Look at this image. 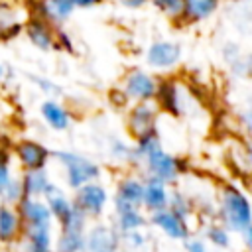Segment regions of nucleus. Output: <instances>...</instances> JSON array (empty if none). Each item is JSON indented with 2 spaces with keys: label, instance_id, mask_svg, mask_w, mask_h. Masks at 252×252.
Returning a JSON list of instances; mask_svg holds the SVG:
<instances>
[{
  "label": "nucleus",
  "instance_id": "37",
  "mask_svg": "<svg viewBox=\"0 0 252 252\" xmlns=\"http://www.w3.org/2000/svg\"><path fill=\"white\" fill-rule=\"evenodd\" d=\"M102 2H104V0H73L75 10H91V8L100 6Z\"/></svg>",
  "mask_w": 252,
  "mask_h": 252
},
{
  "label": "nucleus",
  "instance_id": "3",
  "mask_svg": "<svg viewBox=\"0 0 252 252\" xmlns=\"http://www.w3.org/2000/svg\"><path fill=\"white\" fill-rule=\"evenodd\" d=\"M142 175L144 177H156L167 185H175L183 173L189 171V161L185 158L173 156L163 146L152 150L142 159Z\"/></svg>",
  "mask_w": 252,
  "mask_h": 252
},
{
  "label": "nucleus",
  "instance_id": "33",
  "mask_svg": "<svg viewBox=\"0 0 252 252\" xmlns=\"http://www.w3.org/2000/svg\"><path fill=\"white\" fill-rule=\"evenodd\" d=\"M150 4H152L158 12H161L163 16H167L169 20H177V22H179L183 0H150Z\"/></svg>",
  "mask_w": 252,
  "mask_h": 252
},
{
  "label": "nucleus",
  "instance_id": "22",
  "mask_svg": "<svg viewBox=\"0 0 252 252\" xmlns=\"http://www.w3.org/2000/svg\"><path fill=\"white\" fill-rule=\"evenodd\" d=\"M118 234L146 228L148 226V213L142 207H126L120 211H114V224H112Z\"/></svg>",
  "mask_w": 252,
  "mask_h": 252
},
{
  "label": "nucleus",
  "instance_id": "26",
  "mask_svg": "<svg viewBox=\"0 0 252 252\" xmlns=\"http://www.w3.org/2000/svg\"><path fill=\"white\" fill-rule=\"evenodd\" d=\"M203 240L209 242L211 246L215 248H220V250H228L230 244H232V232L228 228H224L217 219H209L203 226Z\"/></svg>",
  "mask_w": 252,
  "mask_h": 252
},
{
  "label": "nucleus",
  "instance_id": "41",
  "mask_svg": "<svg viewBox=\"0 0 252 252\" xmlns=\"http://www.w3.org/2000/svg\"><path fill=\"white\" fill-rule=\"evenodd\" d=\"M122 252H128V250H122Z\"/></svg>",
  "mask_w": 252,
  "mask_h": 252
},
{
  "label": "nucleus",
  "instance_id": "18",
  "mask_svg": "<svg viewBox=\"0 0 252 252\" xmlns=\"http://www.w3.org/2000/svg\"><path fill=\"white\" fill-rule=\"evenodd\" d=\"M220 2L222 0H183L179 22L185 26H197L201 22H207L219 12Z\"/></svg>",
  "mask_w": 252,
  "mask_h": 252
},
{
  "label": "nucleus",
  "instance_id": "29",
  "mask_svg": "<svg viewBox=\"0 0 252 252\" xmlns=\"http://www.w3.org/2000/svg\"><path fill=\"white\" fill-rule=\"evenodd\" d=\"M28 79L35 85V89L39 91V93H43L45 96H55V98H59L61 94H63V89L53 81V79H49V77H43V75H28Z\"/></svg>",
  "mask_w": 252,
  "mask_h": 252
},
{
  "label": "nucleus",
  "instance_id": "16",
  "mask_svg": "<svg viewBox=\"0 0 252 252\" xmlns=\"http://www.w3.org/2000/svg\"><path fill=\"white\" fill-rule=\"evenodd\" d=\"M75 14L73 0H37L35 16L51 24L53 28H63V24Z\"/></svg>",
  "mask_w": 252,
  "mask_h": 252
},
{
  "label": "nucleus",
  "instance_id": "35",
  "mask_svg": "<svg viewBox=\"0 0 252 252\" xmlns=\"http://www.w3.org/2000/svg\"><path fill=\"white\" fill-rule=\"evenodd\" d=\"M55 51L75 53V41H73V37L63 28H57L55 30Z\"/></svg>",
  "mask_w": 252,
  "mask_h": 252
},
{
  "label": "nucleus",
  "instance_id": "24",
  "mask_svg": "<svg viewBox=\"0 0 252 252\" xmlns=\"http://www.w3.org/2000/svg\"><path fill=\"white\" fill-rule=\"evenodd\" d=\"M20 181H22L24 197H43L47 185L51 183V177H49L47 167H43V169H28V171H22Z\"/></svg>",
  "mask_w": 252,
  "mask_h": 252
},
{
  "label": "nucleus",
  "instance_id": "10",
  "mask_svg": "<svg viewBox=\"0 0 252 252\" xmlns=\"http://www.w3.org/2000/svg\"><path fill=\"white\" fill-rule=\"evenodd\" d=\"M12 154L16 156L22 171L28 169H43L51 159V150L37 140H18L12 146Z\"/></svg>",
  "mask_w": 252,
  "mask_h": 252
},
{
  "label": "nucleus",
  "instance_id": "11",
  "mask_svg": "<svg viewBox=\"0 0 252 252\" xmlns=\"http://www.w3.org/2000/svg\"><path fill=\"white\" fill-rule=\"evenodd\" d=\"M144 197V177L138 173H124L116 181V189L112 195V209L120 211L126 207H142Z\"/></svg>",
  "mask_w": 252,
  "mask_h": 252
},
{
  "label": "nucleus",
  "instance_id": "1",
  "mask_svg": "<svg viewBox=\"0 0 252 252\" xmlns=\"http://www.w3.org/2000/svg\"><path fill=\"white\" fill-rule=\"evenodd\" d=\"M215 219L232 234L252 226V205L248 193L232 181L219 185L215 193Z\"/></svg>",
  "mask_w": 252,
  "mask_h": 252
},
{
  "label": "nucleus",
  "instance_id": "27",
  "mask_svg": "<svg viewBox=\"0 0 252 252\" xmlns=\"http://www.w3.org/2000/svg\"><path fill=\"white\" fill-rule=\"evenodd\" d=\"M167 209L173 211L175 215L183 217V219H191L195 215V207H193V201L189 197V193L181 187H173L169 189V201H167Z\"/></svg>",
  "mask_w": 252,
  "mask_h": 252
},
{
  "label": "nucleus",
  "instance_id": "14",
  "mask_svg": "<svg viewBox=\"0 0 252 252\" xmlns=\"http://www.w3.org/2000/svg\"><path fill=\"white\" fill-rule=\"evenodd\" d=\"M55 30L51 24H47L45 20L32 16L24 22V35L26 39L39 51L47 53V51H55Z\"/></svg>",
  "mask_w": 252,
  "mask_h": 252
},
{
  "label": "nucleus",
  "instance_id": "31",
  "mask_svg": "<svg viewBox=\"0 0 252 252\" xmlns=\"http://www.w3.org/2000/svg\"><path fill=\"white\" fill-rule=\"evenodd\" d=\"M108 152L110 156L120 161V163H128L130 165V154H132V144H128L126 140L122 138H112L110 144H108Z\"/></svg>",
  "mask_w": 252,
  "mask_h": 252
},
{
  "label": "nucleus",
  "instance_id": "7",
  "mask_svg": "<svg viewBox=\"0 0 252 252\" xmlns=\"http://www.w3.org/2000/svg\"><path fill=\"white\" fill-rule=\"evenodd\" d=\"M185 89L173 77H158V91L154 102L159 112H165L173 118H181L185 114Z\"/></svg>",
  "mask_w": 252,
  "mask_h": 252
},
{
  "label": "nucleus",
  "instance_id": "15",
  "mask_svg": "<svg viewBox=\"0 0 252 252\" xmlns=\"http://www.w3.org/2000/svg\"><path fill=\"white\" fill-rule=\"evenodd\" d=\"M39 116L55 132H67L73 122L71 110L55 96H45V100L39 104Z\"/></svg>",
  "mask_w": 252,
  "mask_h": 252
},
{
  "label": "nucleus",
  "instance_id": "40",
  "mask_svg": "<svg viewBox=\"0 0 252 252\" xmlns=\"http://www.w3.org/2000/svg\"><path fill=\"white\" fill-rule=\"evenodd\" d=\"M4 71H6V65H4V63H0V83L4 81Z\"/></svg>",
  "mask_w": 252,
  "mask_h": 252
},
{
  "label": "nucleus",
  "instance_id": "6",
  "mask_svg": "<svg viewBox=\"0 0 252 252\" xmlns=\"http://www.w3.org/2000/svg\"><path fill=\"white\" fill-rule=\"evenodd\" d=\"M181 57H183V49L173 39H156L148 45L144 53L146 65L158 73H169L181 63Z\"/></svg>",
  "mask_w": 252,
  "mask_h": 252
},
{
  "label": "nucleus",
  "instance_id": "39",
  "mask_svg": "<svg viewBox=\"0 0 252 252\" xmlns=\"http://www.w3.org/2000/svg\"><path fill=\"white\" fill-rule=\"evenodd\" d=\"M238 236L242 238L244 248H246V250H250V246H252V226H250V228H246V230H242Z\"/></svg>",
  "mask_w": 252,
  "mask_h": 252
},
{
  "label": "nucleus",
  "instance_id": "12",
  "mask_svg": "<svg viewBox=\"0 0 252 252\" xmlns=\"http://www.w3.org/2000/svg\"><path fill=\"white\" fill-rule=\"evenodd\" d=\"M85 252H122L120 234L114 226L94 222L85 230Z\"/></svg>",
  "mask_w": 252,
  "mask_h": 252
},
{
  "label": "nucleus",
  "instance_id": "28",
  "mask_svg": "<svg viewBox=\"0 0 252 252\" xmlns=\"http://www.w3.org/2000/svg\"><path fill=\"white\" fill-rule=\"evenodd\" d=\"M150 242V236L144 228H138V230H130V232H124L120 234V244H122V250H128V252H144L146 246Z\"/></svg>",
  "mask_w": 252,
  "mask_h": 252
},
{
  "label": "nucleus",
  "instance_id": "13",
  "mask_svg": "<svg viewBox=\"0 0 252 252\" xmlns=\"http://www.w3.org/2000/svg\"><path fill=\"white\" fill-rule=\"evenodd\" d=\"M18 242L22 252H53V224H24Z\"/></svg>",
  "mask_w": 252,
  "mask_h": 252
},
{
  "label": "nucleus",
  "instance_id": "38",
  "mask_svg": "<svg viewBox=\"0 0 252 252\" xmlns=\"http://www.w3.org/2000/svg\"><path fill=\"white\" fill-rule=\"evenodd\" d=\"M124 8H130V10H138L142 8L144 4H150V0H118Z\"/></svg>",
  "mask_w": 252,
  "mask_h": 252
},
{
  "label": "nucleus",
  "instance_id": "20",
  "mask_svg": "<svg viewBox=\"0 0 252 252\" xmlns=\"http://www.w3.org/2000/svg\"><path fill=\"white\" fill-rule=\"evenodd\" d=\"M24 230V222L14 205L0 203V244L12 246L20 240Z\"/></svg>",
  "mask_w": 252,
  "mask_h": 252
},
{
  "label": "nucleus",
  "instance_id": "36",
  "mask_svg": "<svg viewBox=\"0 0 252 252\" xmlns=\"http://www.w3.org/2000/svg\"><path fill=\"white\" fill-rule=\"evenodd\" d=\"M183 242H185V252H209L205 240L199 238V236H193V234H191V236L185 238Z\"/></svg>",
  "mask_w": 252,
  "mask_h": 252
},
{
  "label": "nucleus",
  "instance_id": "9",
  "mask_svg": "<svg viewBox=\"0 0 252 252\" xmlns=\"http://www.w3.org/2000/svg\"><path fill=\"white\" fill-rule=\"evenodd\" d=\"M148 224L154 226V228H158L161 234H165L167 238L177 240V242H183L185 238H189L193 234L191 222L187 219L175 215L167 207L165 209H159L156 213H150L148 215Z\"/></svg>",
  "mask_w": 252,
  "mask_h": 252
},
{
  "label": "nucleus",
  "instance_id": "32",
  "mask_svg": "<svg viewBox=\"0 0 252 252\" xmlns=\"http://www.w3.org/2000/svg\"><path fill=\"white\" fill-rule=\"evenodd\" d=\"M22 197H24V189H22L20 175H14V177L10 179V183L6 185V189L2 191L0 201L6 203V205H14V207H16V203H18Z\"/></svg>",
  "mask_w": 252,
  "mask_h": 252
},
{
  "label": "nucleus",
  "instance_id": "17",
  "mask_svg": "<svg viewBox=\"0 0 252 252\" xmlns=\"http://www.w3.org/2000/svg\"><path fill=\"white\" fill-rule=\"evenodd\" d=\"M16 211L24 224H53L49 207L43 197H22L16 203Z\"/></svg>",
  "mask_w": 252,
  "mask_h": 252
},
{
  "label": "nucleus",
  "instance_id": "30",
  "mask_svg": "<svg viewBox=\"0 0 252 252\" xmlns=\"http://www.w3.org/2000/svg\"><path fill=\"white\" fill-rule=\"evenodd\" d=\"M26 20L18 16V6L0 0V32L14 26V24H24Z\"/></svg>",
  "mask_w": 252,
  "mask_h": 252
},
{
  "label": "nucleus",
  "instance_id": "5",
  "mask_svg": "<svg viewBox=\"0 0 252 252\" xmlns=\"http://www.w3.org/2000/svg\"><path fill=\"white\" fill-rule=\"evenodd\" d=\"M71 199L89 219H98L104 215V211L110 203V193H108L106 185L96 179V181H89V183L77 187L73 191Z\"/></svg>",
  "mask_w": 252,
  "mask_h": 252
},
{
  "label": "nucleus",
  "instance_id": "4",
  "mask_svg": "<svg viewBox=\"0 0 252 252\" xmlns=\"http://www.w3.org/2000/svg\"><path fill=\"white\" fill-rule=\"evenodd\" d=\"M118 91L124 94L128 102H140V100H154L158 91V77L142 67H134L124 73Z\"/></svg>",
  "mask_w": 252,
  "mask_h": 252
},
{
  "label": "nucleus",
  "instance_id": "19",
  "mask_svg": "<svg viewBox=\"0 0 252 252\" xmlns=\"http://www.w3.org/2000/svg\"><path fill=\"white\" fill-rule=\"evenodd\" d=\"M144 177V175H142ZM169 189L171 185L156 179V177H144V197H142V209L150 215L159 209L167 207L169 201Z\"/></svg>",
  "mask_w": 252,
  "mask_h": 252
},
{
  "label": "nucleus",
  "instance_id": "8",
  "mask_svg": "<svg viewBox=\"0 0 252 252\" xmlns=\"http://www.w3.org/2000/svg\"><path fill=\"white\" fill-rule=\"evenodd\" d=\"M159 108L154 100H140V102H132L130 108L126 110V132L136 138L148 130L158 128V120H159Z\"/></svg>",
  "mask_w": 252,
  "mask_h": 252
},
{
  "label": "nucleus",
  "instance_id": "21",
  "mask_svg": "<svg viewBox=\"0 0 252 252\" xmlns=\"http://www.w3.org/2000/svg\"><path fill=\"white\" fill-rule=\"evenodd\" d=\"M43 199H45V203L49 207V213H51L53 222H57L59 228L67 226L69 220H71V217H73V213H75V209H77V205L73 203V199L67 193H63L61 187L55 189L53 193L45 195Z\"/></svg>",
  "mask_w": 252,
  "mask_h": 252
},
{
  "label": "nucleus",
  "instance_id": "25",
  "mask_svg": "<svg viewBox=\"0 0 252 252\" xmlns=\"http://www.w3.org/2000/svg\"><path fill=\"white\" fill-rule=\"evenodd\" d=\"M53 252H85V230L59 228L53 236Z\"/></svg>",
  "mask_w": 252,
  "mask_h": 252
},
{
  "label": "nucleus",
  "instance_id": "2",
  "mask_svg": "<svg viewBox=\"0 0 252 252\" xmlns=\"http://www.w3.org/2000/svg\"><path fill=\"white\" fill-rule=\"evenodd\" d=\"M51 158L61 165L65 173V185L69 189H77L89 181H96L102 175V167L98 161L73 152V150H55L51 152Z\"/></svg>",
  "mask_w": 252,
  "mask_h": 252
},
{
  "label": "nucleus",
  "instance_id": "34",
  "mask_svg": "<svg viewBox=\"0 0 252 252\" xmlns=\"http://www.w3.org/2000/svg\"><path fill=\"white\" fill-rule=\"evenodd\" d=\"M12 177H14V171H12V163H10V154L0 150V195Z\"/></svg>",
  "mask_w": 252,
  "mask_h": 252
},
{
  "label": "nucleus",
  "instance_id": "23",
  "mask_svg": "<svg viewBox=\"0 0 252 252\" xmlns=\"http://www.w3.org/2000/svg\"><path fill=\"white\" fill-rule=\"evenodd\" d=\"M159 146H161V134H159L158 128L148 130V132L136 136L134 142H132L130 165H132V167H138V165L142 163V159H144L152 150H156V148H159Z\"/></svg>",
  "mask_w": 252,
  "mask_h": 252
}]
</instances>
